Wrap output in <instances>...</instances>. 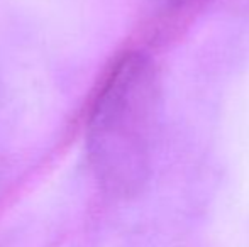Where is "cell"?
Returning a JSON list of instances; mask_svg holds the SVG:
<instances>
[{
	"instance_id": "cell-1",
	"label": "cell",
	"mask_w": 249,
	"mask_h": 247,
	"mask_svg": "<svg viewBox=\"0 0 249 247\" xmlns=\"http://www.w3.org/2000/svg\"><path fill=\"white\" fill-rule=\"evenodd\" d=\"M160 114L154 61L141 51L124 54L97 95L87 127L90 165L107 195L131 198L148 183Z\"/></svg>"
},
{
	"instance_id": "cell-2",
	"label": "cell",
	"mask_w": 249,
	"mask_h": 247,
	"mask_svg": "<svg viewBox=\"0 0 249 247\" xmlns=\"http://www.w3.org/2000/svg\"><path fill=\"white\" fill-rule=\"evenodd\" d=\"M164 2H166L170 7H178V5H181L185 0H164Z\"/></svg>"
}]
</instances>
